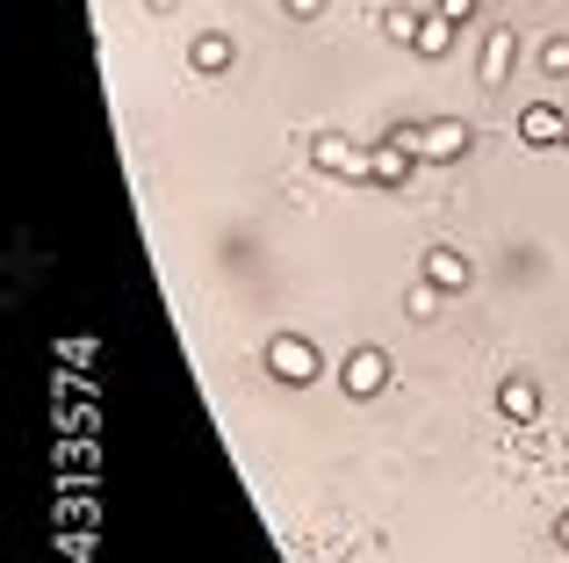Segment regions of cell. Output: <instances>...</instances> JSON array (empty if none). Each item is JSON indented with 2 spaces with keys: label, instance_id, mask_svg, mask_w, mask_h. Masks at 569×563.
<instances>
[{
  "label": "cell",
  "instance_id": "1",
  "mask_svg": "<svg viewBox=\"0 0 569 563\" xmlns=\"http://www.w3.org/2000/svg\"><path fill=\"white\" fill-rule=\"evenodd\" d=\"M403 145H411V159H461L469 152V130L461 124H426V130H397Z\"/></svg>",
  "mask_w": 569,
  "mask_h": 563
},
{
  "label": "cell",
  "instance_id": "13",
  "mask_svg": "<svg viewBox=\"0 0 569 563\" xmlns=\"http://www.w3.org/2000/svg\"><path fill=\"white\" fill-rule=\"evenodd\" d=\"M541 66L548 72H569V43H541Z\"/></svg>",
  "mask_w": 569,
  "mask_h": 563
},
{
  "label": "cell",
  "instance_id": "14",
  "mask_svg": "<svg viewBox=\"0 0 569 563\" xmlns=\"http://www.w3.org/2000/svg\"><path fill=\"white\" fill-rule=\"evenodd\" d=\"M440 14H447V22H469V14H476V0H440Z\"/></svg>",
  "mask_w": 569,
  "mask_h": 563
},
{
  "label": "cell",
  "instance_id": "15",
  "mask_svg": "<svg viewBox=\"0 0 569 563\" xmlns=\"http://www.w3.org/2000/svg\"><path fill=\"white\" fill-rule=\"evenodd\" d=\"M556 535H562V550H569V513H562V521H556Z\"/></svg>",
  "mask_w": 569,
  "mask_h": 563
},
{
  "label": "cell",
  "instance_id": "4",
  "mask_svg": "<svg viewBox=\"0 0 569 563\" xmlns=\"http://www.w3.org/2000/svg\"><path fill=\"white\" fill-rule=\"evenodd\" d=\"M339 383H347L353 397H376L382 383H389V362H382L376 347H361V354H347V376H339Z\"/></svg>",
  "mask_w": 569,
  "mask_h": 563
},
{
  "label": "cell",
  "instance_id": "12",
  "mask_svg": "<svg viewBox=\"0 0 569 563\" xmlns=\"http://www.w3.org/2000/svg\"><path fill=\"white\" fill-rule=\"evenodd\" d=\"M403 310H411V318H432V310H440V282H418V289L403 296Z\"/></svg>",
  "mask_w": 569,
  "mask_h": 563
},
{
  "label": "cell",
  "instance_id": "7",
  "mask_svg": "<svg viewBox=\"0 0 569 563\" xmlns=\"http://www.w3.org/2000/svg\"><path fill=\"white\" fill-rule=\"evenodd\" d=\"M318 167H339V174H368V159L353 152L347 138H318Z\"/></svg>",
  "mask_w": 569,
  "mask_h": 563
},
{
  "label": "cell",
  "instance_id": "11",
  "mask_svg": "<svg viewBox=\"0 0 569 563\" xmlns=\"http://www.w3.org/2000/svg\"><path fill=\"white\" fill-rule=\"evenodd\" d=\"M505 412H512V419H533V405H541V397H533V383H505V397H498Z\"/></svg>",
  "mask_w": 569,
  "mask_h": 563
},
{
  "label": "cell",
  "instance_id": "9",
  "mask_svg": "<svg viewBox=\"0 0 569 563\" xmlns=\"http://www.w3.org/2000/svg\"><path fill=\"white\" fill-rule=\"evenodd\" d=\"M231 66V43L223 37H194V72H223Z\"/></svg>",
  "mask_w": 569,
  "mask_h": 563
},
{
  "label": "cell",
  "instance_id": "10",
  "mask_svg": "<svg viewBox=\"0 0 569 563\" xmlns=\"http://www.w3.org/2000/svg\"><path fill=\"white\" fill-rule=\"evenodd\" d=\"M455 29H461V22H447V14L418 22V51H447V43H455Z\"/></svg>",
  "mask_w": 569,
  "mask_h": 563
},
{
  "label": "cell",
  "instance_id": "5",
  "mask_svg": "<svg viewBox=\"0 0 569 563\" xmlns=\"http://www.w3.org/2000/svg\"><path fill=\"white\" fill-rule=\"evenodd\" d=\"M368 174H376V181H389V188H397L403 174H411V145H403V138L376 145V152H368Z\"/></svg>",
  "mask_w": 569,
  "mask_h": 563
},
{
  "label": "cell",
  "instance_id": "2",
  "mask_svg": "<svg viewBox=\"0 0 569 563\" xmlns=\"http://www.w3.org/2000/svg\"><path fill=\"white\" fill-rule=\"evenodd\" d=\"M267 368H274L281 383H310V376H318V347L281 333V339H267Z\"/></svg>",
  "mask_w": 569,
  "mask_h": 563
},
{
  "label": "cell",
  "instance_id": "6",
  "mask_svg": "<svg viewBox=\"0 0 569 563\" xmlns=\"http://www.w3.org/2000/svg\"><path fill=\"white\" fill-rule=\"evenodd\" d=\"M426 282H440V289H461V282H469V260L447 254V246H432V254H426Z\"/></svg>",
  "mask_w": 569,
  "mask_h": 563
},
{
  "label": "cell",
  "instance_id": "3",
  "mask_svg": "<svg viewBox=\"0 0 569 563\" xmlns=\"http://www.w3.org/2000/svg\"><path fill=\"white\" fill-rule=\"evenodd\" d=\"M519 138H527V145H569V116L548 109V101H533V109L519 116Z\"/></svg>",
  "mask_w": 569,
  "mask_h": 563
},
{
  "label": "cell",
  "instance_id": "8",
  "mask_svg": "<svg viewBox=\"0 0 569 563\" xmlns=\"http://www.w3.org/2000/svg\"><path fill=\"white\" fill-rule=\"evenodd\" d=\"M505 72H512V29H498V37H490V43H483V80H490V87H498V80H505Z\"/></svg>",
  "mask_w": 569,
  "mask_h": 563
}]
</instances>
